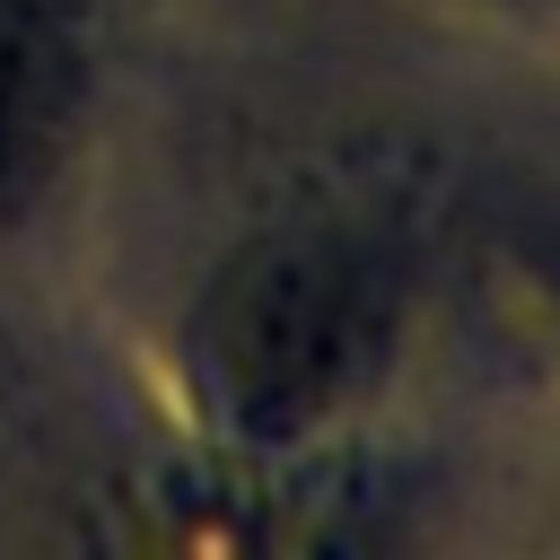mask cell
Masks as SVG:
<instances>
[{"label":"cell","mask_w":560,"mask_h":560,"mask_svg":"<svg viewBox=\"0 0 560 560\" xmlns=\"http://www.w3.org/2000/svg\"><path fill=\"white\" fill-rule=\"evenodd\" d=\"M385 359V280L341 236H262L192 306V394L245 438L332 420Z\"/></svg>","instance_id":"1"},{"label":"cell","mask_w":560,"mask_h":560,"mask_svg":"<svg viewBox=\"0 0 560 560\" xmlns=\"http://www.w3.org/2000/svg\"><path fill=\"white\" fill-rule=\"evenodd\" d=\"M79 105V61L35 0H0V228L52 184Z\"/></svg>","instance_id":"2"},{"label":"cell","mask_w":560,"mask_h":560,"mask_svg":"<svg viewBox=\"0 0 560 560\" xmlns=\"http://www.w3.org/2000/svg\"><path fill=\"white\" fill-rule=\"evenodd\" d=\"M158 499H175V516H140L131 542H236V551H280V542H341L350 525H324L306 516L315 490H280V481H245V472H219V481H166Z\"/></svg>","instance_id":"3"}]
</instances>
